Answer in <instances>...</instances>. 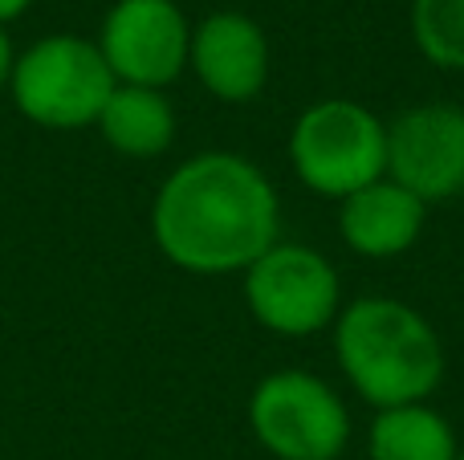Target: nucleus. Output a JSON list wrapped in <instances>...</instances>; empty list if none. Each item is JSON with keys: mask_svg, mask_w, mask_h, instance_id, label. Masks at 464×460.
<instances>
[{"mask_svg": "<svg viewBox=\"0 0 464 460\" xmlns=\"http://www.w3.org/2000/svg\"><path fill=\"white\" fill-rule=\"evenodd\" d=\"M29 8H33V0H0V24L8 29V24H13L16 16H24Z\"/></svg>", "mask_w": 464, "mask_h": 460, "instance_id": "15", "label": "nucleus"}, {"mask_svg": "<svg viewBox=\"0 0 464 460\" xmlns=\"http://www.w3.org/2000/svg\"><path fill=\"white\" fill-rule=\"evenodd\" d=\"M114 73L98 53L94 37L49 33L16 53L8 98L16 114L45 130H86L98 122L114 94Z\"/></svg>", "mask_w": 464, "mask_h": 460, "instance_id": "4", "label": "nucleus"}, {"mask_svg": "<svg viewBox=\"0 0 464 460\" xmlns=\"http://www.w3.org/2000/svg\"><path fill=\"white\" fill-rule=\"evenodd\" d=\"M94 127L102 135V143L122 159H160L176 143L179 119L163 90L114 86Z\"/></svg>", "mask_w": 464, "mask_h": 460, "instance_id": "11", "label": "nucleus"}, {"mask_svg": "<svg viewBox=\"0 0 464 460\" xmlns=\"http://www.w3.org/2000/svg\"><path fill=\"white\" fill-rule=\"evenodd\" d=\"M155 249L192 277L245 273L281 241V200L248 155L200 151L168 171L151 200Z\"/></svg>", "mask_w": 464, "mask_h": 460, "instance_id": "1", "label": "nucleus"}, {"mask_svg": "<svg viewBox=\"0 0 464 460\" xmlns=\"http://www.w3.org/2000/svg\"><path fill=\"white\" fill-rule=\"evenodd\" d=\"M248 428L273 460H338L351 445L343 396L314 371H273L248 396Z\"/></svg>", "mask_w": 464, "mask_h": 460, "instance_id": "6", "label": "nucleus"}, {"mask_svg": "<svg viewBox=\"0 0 464 460\" xmlns=\"http://www.w3.org/2000/svg\"><path fill=\"white\" fill-rule=\"evenodd\" d=\"M289 168L322 200H346L387 176V122L359 98H318L289 127Z\"/></svg>", "mask_w": 464, "mask_h": 460, "instance_id": "3", "label": "nucleus"}, {"mask_svg": "<svg viewBox=\"0 0 464 460\" xmlns=\"http://www.w3.org/2000/svg\"><path fill=\"white\" fill-rule=\"evenodd\" d=\"M13 65H16V49L8 29L0 24V94H8V78H13Z\"/></svg>", "mask_w": 464, "mask_h": 460, "instance_id": "14", "label": "nucleus"}, {"mask_svg": "<svg viewBox=\"0 0 464 460\" xmlns=\"http://www.w3.org/2000/svg\"><path fill=\"white\" fill-rule=\"evenodd\" d=\"M94 45L119 86L168 90L188 70L192 21L176 0H114Z\"/></svg>", "mask_w": 464, "mask_h": 460, "instance_id": "7", "label": "nucleus"}, {"mask_svg": "<svg viewBox=\"0 0 464 460\" xmlns=\"http://www.w3.org/2000/svg\"><path fill=\"white\" fill-rule=\"evenodd\" d=\"M338 371L375 412L428 404L444 379V342L416 306L400 298H354L334 318Z\"/></svg>", "mask_w": 464, "mask_h": 460, "instance_id": "2", "label": "nucleus"}, {"mask_svg": "<svg viewBox=\"0 0 464 460\" xmlns=\"http://www.w3.org/2000/svg\"><path fill=\"white\" fill-rule=\"evenodd\" d=\"M245 306L277 339H314L330 331L343 302V277L326 253L277 241L240 273Z\"/></svg>", "mask_w": 464, "mask_h": 460, "instance_id": "5", "label": "nucleus"}, {"mask_svg": "<svg viewBox=\"0 0 464 460\" xmlns=\"http://www.w3.org/2000/svg\"><path fill=\"white\" fill-rule=\"evenodd\" d=\"M424 225L428 204L387 176L338 200V236L346 249L367 261H392L408 253Z\"/></svg>", "mask_w": 464, "mask_h": 460, "instance_id": "10", "label": "nucleus"}, {"mask_svg": "<svg viewBox=\"0 0 464 460\" xmlns=\"http://www.w3.org/2000/svg\"><path fill=\"white\" fill-rule=\"evenodd\" d=\"M188 70L196 73L204 90L217 102L245 106L261 98L273 73V49L265 29L248 13L220 8L192 24V49H188Z\"/></svg>", "mask_w": 464, "mask_h": 460, "instance_id": "9", "label": "nucleus"}, {"mask_svg": "<svg viewBox=\"0 0 464 460\" xmlns=\"http://www.w3.org/2000/svg\"><path fill=\"white\" fill-rule=\"evenodd\" d=\"M371 460H457L460 440L449 416L432 404H403L383 407L371 420L367 436Z\"/></svg>", "mask_w": 464, "mask_h": 460, "instance_id": "12", "label": "nucleus"}, {"mask_svg": "<svg viewBox=\"0 0 464 460\" xmlns=\"http://www.w3.org/2000/svg\"><path fill=\"white\" fill-rule=\"evenodd\" d=\"M387 179L432 208L464 192V110L449 102L408 106L387 122Z\"/></svg>", "mask_w": 464, "mask_h": 460, "instance_id": "8", "label": "nucleus"}, {"mask_svg": "<svg viewBox=\"0 0 464 460\" xmlns=\"http://www.w3.org/2000/svg\"><path fill=\"white\" fill-rule=\"evenodd\" d=\"M411 41L444 73H464V0H411Z\"/></svg>", "mask_w": 464, "mask_h": 460, "instance_id": "13", "label": "nucleus"}, {"mask_svg": "<svg viewBox=\"0 0 464 460\" xmlns=\"http://www.w3.org/2000/svg\"><path fill=\"white\" fill-rule=\"evenodd\" d=\"M457 460H464V448H460V456H457Z\"/></svg>", "mask_w": 464, "mask_h": 460, "instance_id": "16", "label": "nucleus"}]
</instances>
